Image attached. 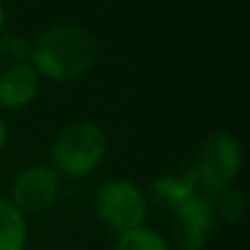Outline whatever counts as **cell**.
<instances>
[{"label":"cell","instance_id":"cell-1","mask_svg":"<svg viewBox=\"0 0 250 250\" xmlns=\"http://www.w3.org/2000/svg\"><path fill=\"white\" fill-rule=\"evenodd\" d=\"M35 73L51 79L73 82L90 70L97 60V42L86 29L55 26L40 35L31 51Z\"/></svg>","mask_w":250,"mask_h":250},{"label":"cell","instance_id":"cell-2","mask_svg":"<svg viewBox=\"0 0 250 250\" xmlns=\"http://www.w3.org/2000/svg\"><path fill=\"white\" fill-rule=\"evenodd\" d=\"M105 154V134L92 123H75L53 143V163L70 178L88 176Z\"/></svg>","mask_w":250,"mask_h":250},{"label":"cell","instance_id":"cell-3","mask_svg":"<svg viewBox=\"0 0 250 250\" xmlns=\"http://www.w3.org/2000/svg\"><path fill=\"white\" fill-rule=\"evenodd\" d=\"M239 167H242L239 141L230 132H215L204 141L191 178L211 191H222L233 182V178L239 173Z\"/></svg>","mask_w":250,"mask_h":250},{"label":"cell","instance_id":"cell-4","mask_svg":"<svg viewBox=\"0 0 250 250\" xmlns=\"http://www.w3.org/2000/svg\"><path fill=\"white\" fill-rule=\"evenodd\" d=\"M97 213L117 233H127L143 224L147 202L143 191L127 180H110L97 193Z\"/></svg>","mask_w":250,"mask_h":250},{"label":"cell","instance_id":"cell-5","mask_svg":"<svg viewBox=\"0 0 250 250\" xmlns=\"http://www.w3.org/2000/svg\"><path fill=\"white\" fill-rule=\"evenodd\" d=\"M60 189V178L48 167H31L13 182V207L20 213H40L53 207Z\"/></svg>","mask_w":250,"mask_h":250},{"label":"cell","instance_id":"cell-6","mask_svg":"<svg viewBox=\"0 0 250 250\" xmlns=\"http://www.w3.org/2000/svg\"><path fill=\"white\" fill-rule=\"evenodd\" d=\"M178 220V244L185 250H202L208 233L213 229L215 211L211 202L200 195H193L176 208Z\"/></svg>","mask_w":250,"mask_h":250},{"label":"cell","instance_id":"cell-7","mask_svg":"<svg viewBox=\"0 0 250 250\" xmlns=\"http://www.w3.org/2000/svg\"><path fill=\"white\" fill-rule=\"evenodd\" d=\"M38 95V73L29 64L9 66L0 73V105L24 108Z\"/></svg>","mask_w":250,"mask_h":250},{"label":"cell","instance_id":"cell-8","mask_svg":"<svg viewBox=\"0 0 250 250\" xmlns=\"http://www.w3.org/2000/svg\"><path fill=\"white\" fill-rule=\"evenodd\" d=\"M26 222L11 202L0 198V250H24Z\"/></svg>","mask_w":250,"mask_h":250},{"label":"cell","instance_id":"cell-9","mask_svg":"<svg viewBox=\"0 0 250 250\" xmlns=\"http://www.w3.org/2000/svg\"><path fill=\"white\" fill-rule=\"evenodd\" d=\"M195 180L193 178H160V180L154 182L151 187V193H154V200L160 204H165L167 208H173L176 211L182 202H187L189 198L195 195Z\"/></svg>","mask_w":250,"mask_h":250},{"label":"cell","instance_id":"cell-10","mask_svg":"<svg viewBox=\"0 0 250 250\" xmlns=\"http://www.w3.org/2000/svg\"><path fill=\"white\" fill-rule=\"evenodd\" d=\"M114 250H169V246L156 230L138 226L134 230L121 233Z\"/></svg>","mask_w":250,"mask_h":250},{"label":"cell","instance_id":"cell-11","mask_svg":"<svg viewBox=\"0 0 250 250\" xmlns=\"http://www.w3.org/2000/svg\"><path fill=\"white\" fill-rule=\"evenodd\" d=\"M31 51H33V46L24 38L7 35V38L0 40V62L9 66L26 64V60H31Z\"/></svg>","mask_w":250,"mask_h":250},{"label":"cell","instance_id":"cell-12","mask_svg":"<svg viewBox=\"0 0 250 250\" xmlns=\"http://www.w3.org/2000/svg\"><path fill=\"white\" fill-rule=\"evenodd\" d=\"M217 211H220V215L224 217V220L229 222H237L239 217L244 215V207H246V202H244V195L242 191H224V193L217 195V202H215Z\"/></svg>","mask_w":250,"mask_h":250},{"label":"cell","instance_id":"cell-13","mask_svg":"<svg viewBox=\"0 0 250 250\" xmlns=\"http://www.w3.org/2000/svg\"><path fill=\"white\" fill-rule=\"evenodd\" d=\"M4 143H7V125L0 121V149L4 147Z\"/></svg>","mask_w":250,"mask_h":250},{"label":"cell","instance_id":"cell-14","mask_svg":"<svg viewBox=\"0 0 250 250\" xmlns=\"http://www.w3.org/2000/svg\"><path fill=\"white\" fill-rule=\"evenodd\" d=\"M2 22H4V11H2V2H0V26H2Z\"/></svg>","mask_w":250,"mask_h":250}]
</instances>
